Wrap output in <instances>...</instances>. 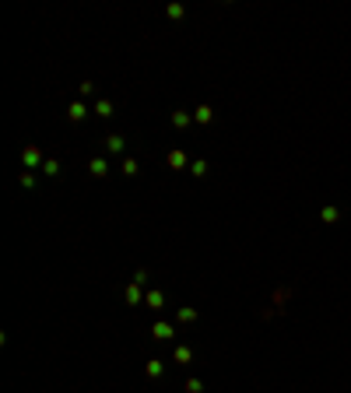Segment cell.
Here are the masks:
<instances>
[{"mask_svg":"<svg viewBox=\"0 0 351 393\" xmlns=\"http://www.w3.org/2000/svg\"><path fill=\"white\" fill-rule=\"evenodd\" d=\"M88 172H92L95 179H106L109 176V162L106 158H92V162H88Z\"/></svg>","mask_w":351,"mask_h":393,"instance_id":"obj_5","label":"cell"},{"mask_svg":"<svg viewBox=\"0 0 351 393\" xmlns=\"http://www.w3.org/2000/svg\"><path fill=\"white\" fill-rule=\"evenodd\" d=\"M165 165H169V169H172V172H183V169H190V158L183 155V151H179V147H172V151H169V155H165Z\"/></svg>","mask_w":351,"mask_h":393,"instance_id":"obj_2","label":"cell"},{"mask_svg":"<svg viewBox=\"0 0 351 393\" xmlns=\"http://www.w3.org/2000/svg\"><path fill=\"white\" fill-rule=\"evenodd\" d=\"M42 172H46V176H60V162H56V158H46V162H42Z\"/></svg>","mask_w":351,"mask_h":393,"instance_id":"obj_18","label":"cell"},{"mask_svg":"<svg viewBox=\"0 0 351 393\" xmlns=\"http://www.w3.org/2000/svg\"><path fill=\"white\" fill-rule=\"evenodd\" d=\"M123 147H127V141L120 137V133H109V137H106V151H116V155H120Z\"/></svg>","mask_w":351,"mask_h":393,"instance_id":"obj_11","label":"cell"},{"mask_svg":"<svg viewBox=\"0 0 351 393\" xmlns=\"http://www.w3.org/2000/svg\"><path fill=\"white\" fill-rule=\"evenodd\" d=\"M176 320H179V323H197V309H190V306H183L179 312H176Z\"/></svg>","mask_w":351,"mask_h":393,"instance_id":"obj_16","label":"cell"},{"mask_svg":"<svg viewBox=\"0 0 351 393\" xmlns=\"http://www.w3.org/2000/svg\"><path fill=\"white\" fill-rule=\"evenodd\" d=\"M123 298L130 302V306H141V302H144V292H141V284H134V281H130V284H127V292H123Z\"/></svg>","mask_w":351,"mask_h":393,"instance_id":"obj_7","label":"cell"},{"mask_svg":"<svg viewBox=\"0 0 351 393\" xmlns=\"http://www.w3.org/2000/svg\"><path fill=\"white\" fill-rule=\"evenodd\" d=\"M190 123H193V113H186V109H176V113H172V127H176V130H186Z\"/></svg>","mask_w":351,"mask_h":393,"instance_id":"obj_6","label":"cell"},{"mask_svg":"<svg viewBox=\"0 0 351 393\" xmlns=\"http://www.w3.org/2000/svg\"><path fill=\"white\" fill-rule=\"evenodd\" d=\"M21 186H25V190L35 186V176H32V172H21Z\"/></svg>","mask_w":351,"mask_h":393,"instance_id":"obj_23","label":"cell"},{"mask_svg":"<svg viewBox=\"0 0 351 393\" xmlns=\"http://www.w3.org/2000/svg\"><path fill=\"white\" fill-rule=\"evenodd\" d=\"M151 337H155V341H172L176 330H172V323H162V320H158V323H151Z\"/></svg>","mask_w":351,"mask_h":393,"instance_id":"obj_4","label":"cell"},{"mask_svg":"<svg viewBox=\"0 0 351 393\" xmlns=\"http://www.w3.org/2000/svg\"><path fill=\"white\" fill-rule=\"evenodd\" d=\"M144 281H148V270H144V267H141V270H137V274H134V284H144Z\"/></svg>","mask_w":351,"mask_h":393,"instance_id":"obj_24","label":"cell"},{"mask_svg":"<svg viewBox=\"0 0 351 393\" xmlns=\"http://www.w3.org/2000/svg\"><path fill=\"white\" fill-rule=\"evenodd\" d=\"M78 92H81V95H92V92H95V84H92V81H81V84H78Z\"/></svg>","mask_w":351,"mask_h":393,"instance_id":"obj_22","label":"cell"},{"mask_svg":"<svg viewBox=\"0 0 351 393\" xmlns=\"http://www.w3.org/2000/svg\"><path fill=\"white\" fill-rule=\"evenodd\" d=\"M144 372H148V379H162V372H165V365L158 358H151V361H144Z\"/></svg>","mask_w":351,"mask_h":393,"instance_id":"obj_9","label":"cell"},{"mask_svg":"<svg viewBox=\"0 0 351 393\" xmlns=\"http://www.w3.org/2000/svg\"><path fill=\"white\" fill-rule=\"evenodd\" d=\"M84 116H88V105H84L81 98H74V102L67 105V119H70V123H81Z\"/></svg>","mask_w":351,"mask_h":393,"instance_id":"obj_3","label":"cell"},{"mask_svg":"<svg viewBox=\"0 0 351 393\" xmlns=\"http://www.w3.org/2000/svg\"><path fill=\"white\" fill-rule=\"evenodd\" d=\"M288 295H291L288 288H281V292H277V295H274V312H285L281 306H285V302H288Z\"/></svg>","mask_w":351,"mask_h":393,"instance_id":"obj_20","label":"cell"},{"mask_svg":"<svg viewBox=\"0 0 351 393\" xmlns=\"http://www.w3.org/2000/svg\"><path fill=\"white\" fill-rule=\"evenodd\" d=\"M190 176H207V162H204V158H193V162H190Z\"/></svg>","mask_w":351,"mask_h":393,"instance_id":"obj_14","label":"cell"},{"mask_svg":"<svg viewBox=\"0 0 351 393\" xmlns=\"http://www.w3.org/2000/svg\"><path fill=\"white\" fill-rule=\"evenodd\" d=\"M112 113H116V105H112L109 98H98V102H95V116H102V119H109Z\"/></svg>","mask_w":351,"mask_h":393,"instance_id":"obj_10","label":"cell"},{"mask_svg":"<svg viewBox=\"0 0 351 393\" xmlns=\"http://www.w3.org/2000/svg\"><path fill=\"white\" fill-rule=\"evenodd\" d=\"M319 218H323L327 225H337V221H341V211H337V207H323V211H319Z\"/></svg>","mask_w":351,"mask_h":393,"instance_id":"obj_15","label":"cell"},{"mask_svg":"<svg viewBox=\"0 0 351 393\" xmlns=\"http://www.w3.org/2000/svg\"><path fill=\"white\" fill-rule=\"evenodd\" d=\"M165 14H169L172 21H179L183 14H186V7H183V4H169V7H165Z\"/></svg>","mask_w":351,"mask_h":393,"instance_id":"obj_19","label":"cell"},{"mask_svg":"<svg viewBox=\"0 0 351 393\" xmlns=\"http://www.w3.org/2000/svg\"><path fill=\"white\" fill-rule=\"evenodd\" d=\"M42 162H46V158H42V151L35 144L21 147V165H25V169H42Z\"/></svg>","mask_w":351,"mask_h":393,"instance_id":"obj_1","label":"cell"},{"mask_svg":"<svg viewBox=\"0 0 351 393\" xmlns=\"http://www.w3.org/2000/svg\"><path fill=\"white\" fill-rule=\"evenodd\" d=\"M120 172H123V176H130V179H134V176L141 172V165H137V158H123V165H120Z\"/></svg>","mask_w":351,"mask_h":393,"instance_id":"obj_13","label":"cell"},{"mask_svg":"<svg viewBox=\"0 0 351 393\" xmlns=\"http://www.w3.org/2000/svg\"><path fill=\"white\" fill-rule=\"evenodd\" d=\"M211 119H214V109H211L207 102H204V105H197V109H193V123H211Z\"/></svg>","mask_w":351,"mask_h":393,"instance_id":"obj_8","label":"cell"},{"mask_svg":"<svg viewBox=\"0 0 351 393\" xmlns=\"http://www.w3.org/2000/svg\"><path fill=\"white\" fill-rule=\"evenodd\" d=\"M144 306L162 309V306H165V295H162V292H148V295H144Z\"/></svg>","mask_w":351,"mask_h":393,"instance_id":"obj_12","label":"cell"},{"mask_svg":"<svg viewBox=\"0 0 351 393\" xmlns=\"http://www.w3.org/2000/svg\"><path fill=\"white\" fill-rule=\"evenodd\" d=\"M172 358H176V361H183V365H186V361H193V351H190L186 344H179V347H176V351H172Z\"/></svg>","mask_w":351,"mask_h":393,"instance_id":"obj_17","label":"cell"},{"mask_svg":"<svg viewBox=\"0 0 351 393\" xmlns=\"http://www.w3.org/2000/svg\"><path fill=\"white\" fill-rule=\"evenodd\" d=\"M186 393H204V383L200 379H186Z\"/></svg>","mask_w":351,"mask_h":393,"instance_id":"obj_21","label":"cell"}]
</instances>
